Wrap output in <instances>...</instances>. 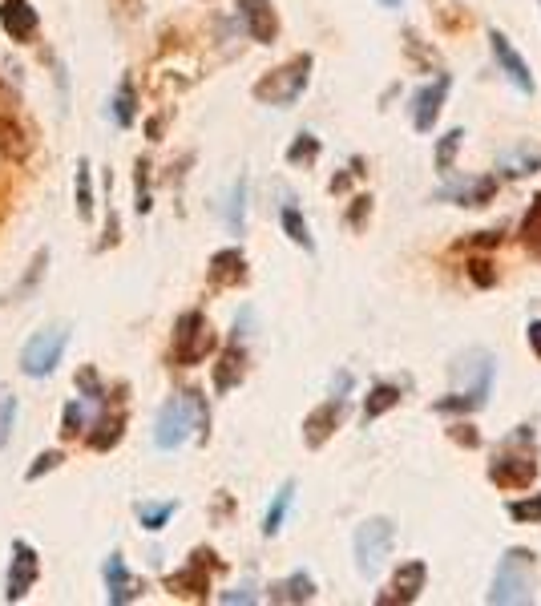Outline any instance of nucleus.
Here are the masks:
<instances>
[{
    "label": "nucleus",
    "instance_id": "nucleus-1",
    "mask_svg": "<svg viewBox=\"0 0 541 606\" xmlns=\"http://www.w3.org/2000/svg\"><path fill=\"white\" fill-rule=\"evenodd\" d=\"M206 425H210V413H206L202 392H182V396L162 404L158 425H154V445L170 453V449H178L190 437V429H198L206 437Z\"/></svg>",
    "mask_w": 541,
    "mask_h": 606
},
{
    "label": "nucleus",
    "instance_id": "nucleus-2",
    "mask_svg": "<svg viewBox=\"0 0 541 606\" xmlns=\"http://www.w3.org/2000/svg\"><path fill=\"white\" fill-rule=\"evenodd\" d=\"M453 376H457L461 392L437 400V413H473V409H481L485 396H489V384H493V364H489V356H485V352L461 356V364L453 368Z\"/></svg>",
    "mask_w": 541,
    "mask_h": 606
},
{
    "label": "nucleus",
    "instance_id": "nucleus-3",
    "mask_svg": "<svg viewBox=\"0 0 541 606\" xmlns=\"http://www.w3.org/2000/svg\"><path fill=\"white\" fill-rule=\"evenodd\" d=\"M489 602H501V606L533 602V554L529 550H521V546L505 550V558L497 562V574H493Z\"/></svg>",
    "mask_w": 541,
    "mask_h": 606
},
{
    "label": "nucleus",
    "instance_id": "nucleus-4",
    "mask_svg": "<svg viewBox=\"0 0 541 606\" xmlns=\"http://www.w3.org/2000/svg\"><path fill=\"white\" fill-rule=\"evenodd\" d=\"M307 77H311V53H299L295 61L271 69L259 85H255V97L263 101V106H295L299 93L307 89Z\"/></svg>",
    "mask_w": 541,
    "mask_h": 606
},
{
    "label": "nucleus",
    "instance_id": "nucleus-5",
    "mask_svg": "<svg viewBox=\"0 0 541 606\" xmlns=\"http://www.w3.org/2000/svg\"><path fill=\"white\" fill-rule=\"evenodd\" d=\"M214 348V332L206 324L202 312H186L178 324H174V344H170V360L178 368H190V364H202Z\"/></svg>",
    "mask_w": 541,
    "mask_h": 606
},
{
    "label": "nucleus",
    "instance_id": "nucleus-6",
    "mask_svg": "<svg viewBox=\"0 0 541 606\" xmlns=\"http://www.w3.org/2000/svg\"><path fill=\"white\" fill-rule=\"evenodd\" d=\"M392 538H396V530H392L388 518L364 522V526L356 530V570H360V574H376V570L384 566L388 550H392Z\"/></svg>",
    "mask_w": 541,
    "mask_h": 606
},
{
    "label": "nucleus",
    "instance_id": "nucleus-7",
    "mask_svg": "<svg viewBox=\"0 0 541 606\" xmlns=\"http://www.w3.org/2000/svg\"><path fill=\"white\" fill-rule=\"evenodd\" d=\"M65 344H69V332H57V328L53 332H37L25 344V352H21V372L25 376H49L61 364Z\"/></svg>",
    "mask_w": 541,
    "mask_h": 606
},
{
    "label": "nucleus",
    "instance_id": "nucleus-8",
    "mask_svg": "<svg viewBox=\"0 0 541 606\" xmlns=\"http://www.w3.org/2000/svg\"><path fill=\"white\" fill-rule=\"evenodd\" d=\"M41 574V562H37V550L29 542H13V566H9V578H5V590H9V602H21L33 582Z\"/></svg>",
    "mask_w": 541,
    "mask_h": 606
},
{
    "label": "nucleus",
    "instance_id": "nucleus-9",
    "mask_svg": "<svg viewBox=\"0 0 541 606\" xmlns=\"http://www.w3.org/2000/svg\"><path fill=\"white\" fill-rule=\"evenodd\" d=\"M344 413H348V400L344 396H332V400H323L319 409L303 421V441H307V449H319L323 441H328L332 433H336V425L344 421Z\"/></svg>",
    "mask_w": 541,
    "mask_h": 606
},
{
    "label": "nucleus",
    "instance_id": "nucleus-10",
    "mask_svg": "<svg viewBox=\"0 0 541 606\" xmlns=\"http://www.w3.org/2000/svg\"><path fill=\"white\" fill-rule=\"evenodd\" d=\"M445 97H449V77H445V73H437V77H432V81L416 93V101H412V126H416L420 134H428L432 122L441 118Z\"/></svg>",
    "mask_w": 541,
    "mask_h": 606
},
{
    "label": "nucleus",
    "instance_id": "nucleus-11",
    "mask_svg": "<svg viewBox=\"0 0 541 606\" xmlns=\"http://www.w3.org/2000/svg\"><path fill=\"white\" fill-rule=\"evenodd\" d=\"M489 41H493V57H497L501 73L509 77V85H513L517 93H533V73H529V65H525V57L509 45V37L493 29V33H489Z\"/></svg>",
    "mask_w": 541,
    "mask_h": 606
},
{
    "label": "nucleus",
    "instance_id": "nucleus-12",
    "mask_svg": "<svg viewBox=\"0 0 541 606\" xmlns=\"http://www.w3.org/2000/svg\"><path fill=\"white\" fill-rule=\"evenodd\" d=\"M239 17L259 45H271L279 37V17L271 9V0H239Z\"/></svg>",
    "mask_w": 541,
    "mask_h": 606
},
{
    "label": "nucleus",
    "instance_id": "nucleus-13",
    "mask_svg": "<svg viewBox=\"0 0 541 606\" xmlns=\"http://www.w3.org/2000/svg\"><path fill=\"white\" fill-rule=\"evenodd\" d=\"M533 477H537V465L529 457H517V453H505L489 465V481H497L501 489H525Z\"/></svg>",
    "mask_w": 541,
    "mask_h": 606
},
{
    "label": "nucleus",
    "instance_id": "nucleus-14",
    "mask_svg": "<svg viewBox=\"0 0 541 606\" xmlns=\"http://www.w3.org/2000/svg\"><path fill=\"white\" fill-rule=\"evenodd\" d=\"M0 29L9 33V41H29L37 33V13L29 0H0Z\"/></svg>",
    "mask_w": 541,
    "mask_h": 606
},
{
    "label": "nucleus",
    "instance_id": "nucleus-15",
    "mask_svg": "<svg viewBox=\"0 0 541 606\" xmlns=\"http://www.w3.org/2000/svg\"><path fill=\"white\" fill-rule=\"evenodd\" d=\"M29 154H33V134L13 114H0V158L29 162Z\"/></svg>",
    "mask_w": 541,
    "mask_h": 606
},
{
    "label": "nucleus",
    "instance_id": "nucleus-16",
    "mask_svg": "<svg viewBox=\"0 0 541 606\" xmlns=\"http://www.w3.org/2000/svg\"><path fill=\"white\" fill-rule=\"evenodd\" d=\"M206 558H210V550H198V554L190 558V566H186V570H178V574H170V578H166V586H170L174 594L202 598V594H206V586H210V578H206Z\"/></svg>",
    "mask_w": 541,
    "mask_h": 606
},
{
    "label": "nucleus",
    "instance_id": "nucleus-17",
    "mask_svg": "<svg viewBox=\"0 0 541 606\" xmlns=\"http://www.w3.org/2000/svg\"><path fill=\"white\" fill-rule=\"evenodd\" d=\"M424 578H428V566L416 558V562H404L396 570V582H392V594H384L380 602H412L420 590H424Z\"/></svg>",
    "mask_w": 541,
    "mask_h": 606
},
{
    "label": "nucleus",
    "instance_id": "nucleus-18",
    "mask_svg": "<svg viewBox=\"0 0 541 606\" xmlns=\"http://www.w3.org/2000/svg\"><path fill=\"white\" fill-rule=\"evenodd\" d=\"M243 372H247V352H243V344L235 340V344L223 352L219 368H214V388H219V392H231V388L243 380Z\"/></svg>",
    "mask_w": 541,
    "mask_h": 606
},
{
    "label": "nucleus",
    "instance_id": "nucleus-19",
    "mask_svg": "<svg viewBox=\"0 0 541 606\" xmlns=\"http://www.w3.org/2000/svg\"><path fill=\"white\" fill-rule=\"evenodd\" d=\"M105 582H110V602H130V598H138V582L130 578V570H126V562L114 554V558H105Z\"/></svg>",
    "mask_w": 541,
    "mask_h": 606
},
{
    "label": "nucleus",
    "instance_id": "nucleus-20",
    "mask_svg": "<svg viewBox=\"0 0 541 606\" xmlns=\"http://www.w3.org/2000/svg\"><path fill=\"white\" fill-rule=\"evenodd\" d=\"M311 598H315V582L303 570L271 586V602H311Z\"/></svg>",
    "mask_w": 541,
    "mask_h": 606
},
{
    "label": "nucleus",
    "instance_id": "nucleus-21",
    "mask_svg": "<svg viewBox=\"0 0 541 606\" xmlns=\"http://www.w3.org/2000/svg\"><path fill=\"white\" fill-rule=\"evenodd\" d=\"M243 267H247L243 251H235V247H231V251H219V255L210 259V279H214V283H239V279L247 275Z\"/></svg>",
    "mask_w": 541,
    "mask_h": 606
},
{
    "label": "nucleus",
    "instance_id": "nucleus-22",
    "mask_svg": "<svg viewBox=\"0 0 541 606\" xmlns=\"http://www.w3.org/2000/svg\"><path fill=\"white\" fill-rule=\"evenodd\" d=\"M122 429H126V417H122V413H105V417H97V425H93V433H89V445H93V449H114V445L122 441Z\"/></svg>",
    "mask_w": 541,
    "mask_h": 606
},
{
    "label": "nucleus",
    "instance_id": "nucleus-23",
    "mask_svg": "<svg viewBox=\"0 0 541 606\" xmlns=\"http://www.w3.org/2000/svg\"><path fill=\"white\" fill-rule=\"evenodd\" d=\"M400 404V388L396 384H376L372 392H368V400H364V421L372 425V421H380L388 409H396Z\"/></svg>",
    "mask_w": 541,
    "mask_h": 606
},
{
    "label": "nucleus",
    "instance_id": "nucleus-24",
    "mask_svg": "<svg viewBox=\"0 0 541 606\" xmlns=\"http://www.w3.org/2000/svg\"><path fill=\"white\" fill-rule=\"evenodd\" d=\"M291 497H295V481H287V485L275 493V501H271V510H267V518H263V534H267V538L279 534V526H283L287 510H291Z\"/></svg>",
    "mask_w": 541,
    "mask_h": 606
},
{
    "label": "nucleus",
    "instance_id": "nucleus-25",
    "mask_svg": "<svg viewBox=\"0 0 541 606\" xmlns=\"http://www.w3.org/2000/svg\"><path fill=\"white\" fill-rule=\"evenodd\" d=\"M178 510V501H158V505H138V522L142 530H162Z\"/></svg>",
    "mask_w": 541,
    "mask_h": 606
},
{
    "label": "nucleus",
    "instance_id": "nucleus-26",
    "mask_svg": "<svg viewBox=\"0 0 541 606\" xmlns=\"http://www.w3.org/2000/svg\"><path fill=\"white\" fill-rule=\"evenodd\" d=\"M243 219H247V182L239 178V182L231 186V202H227V227L239 235V231H243Z\"/></svg>",
    "mask_w": 541,
    "mask_h": 606
},
{
    "label": "nucleus",
    "instance_id": "nucleus-27",
    "mask_svg": "<svg viewBox=\"0 0 541 606\" xmlns=\"http://www.w3.org/2000/svg\"><path fill=\"white\" fill-rule=\"evenodd\" d=\"M493 178H481V182H469V186H461V190H445V198H461L465 207H481V202H489V194H493Z\"/></svg>",
    "mask_w": 541,
    "mask_h": 606
},
{
    "label": "nucleus",
    "instance_id": "nucleus-28",
    "mask_svg": "<svg viewBox=\"0 0 541 606\" xmlns=\"http://www.w3.org/2000/svg\"><path fill=\"white\" fill-rule=\"evenodd\" d=\"M283 231H287V239L299 243L303 251L315 247V239H311V231H307V223H303V215H299L295 207H283Z\"/></svg>",
    "mask_w": 541,
    "mask_h": 606
},
{
    "label": "nucleus",
    "instance_id": "nucleus-29",
    "mask_svg": "<svg viewBox=\"0 0 541 606\" xmlns=\"http://www.w3.org/2000/svg\"><path fill=\"white\" fill-rule=\"evenodd\" d=\"M134 114H138V93H134L130 81H122V89H118V97H114V118H118V126H130Z\"/></svg>",
    "mask_w": 541,
    "mask_h": 606
},
{
    "label": "nucleus",
    "instance_id": "nucleus-30",
    "mask_svg": "<svg viewBox=\"0 0 541 606\" xmlns=\"http://www.w3.org/2000/svg\"><path fill=\"white\" fill-rule=\"evenodd\" d=\"M77 215L89 223L93 219V190H89V162H77Z\"/></svg>",
    "mask_w": 541,
    "mask_h": 606
},
{
    "label": "nucleus",
    "instance_id": "nucleus-31",
    "mask_svg": "<svg viewBox=\"0 0 541 606\" xmlns=\"http://www.w3.org/2000/svg\"><path fill=\"white\" fill-rule=\"evenodd\" d=\"M541 166V150H517V154H505L501 158V170L505 174H533Z\"/></svg>",
    "mask_w": 541,
    "mask_h": 606
},
{
    "label": "nucleus",
    "instance_id": "nucleus-32",
    "mask_svg": "<svg viewBox=\"0 0 541 606\" xmlns=\"http://www.w3.org/2000/svg\"><path fill=\"white\" fill-rule=\"evenodd\" d=\"M315 158H319V138H311V134H299V138L291 142V150H287V162H291V166L315 162Z\"/></svg>",
    "mask_w": 541,
    "mask_h": 606
},
{
    "label": "nucleus",
    "instance_id": "nucleus-33",
    "mask_svg": "<svg viewBox=\"0 0 541 606\" xmlns=\"http://www.w3.org/2000/svg\"><path fill=\"white\" fill-rule=\"evenodd\" d=\"M45 263H49V247H41V251H37V259L29 263V271H25V279H21V287L13 291V299H21V295H25L29 287H37V283H41V275H45Z\"/></svg>",
    "mask_w": 541,
    "mask_h": 606
},
{
    "label": "nucleus",
    "instance_id": "nucleus-34",
    "mask_svg": "<svg viewBox=\"0 0 541 606\" xmlns=\"http://www.w3.org/2000/svg\"><path fill=\"white\" fill-rule=\"evenodd\" d=\"M81 429H85V404H81V400H69L65 413H61V433L73 437V433H81Z\"/></svg>",
    "mask_w": 541,
    "mask_h": 606
},
{
    "label": "nucleus",
    "instance_id": "nucleus-35",
    "mask_svg": "<svg viewBox=\"0 0 541 606\" xmlns=\"http://www.w3.org/2000/svg\"><path fill=\"white\" fill-rule=\"evenodd\" d=\"M13 425H17V400H13V396H5V400H0V449L9 445Z\"/></svg>",
    "mask_w": 541,
    "mask_h": 606
},
{
    "label": "nucleus",
    "instance_id": "nucleus-36",
    "mask_svg": "<svg viewBox=\"0 0 541 606\" xmlns=\"http://www.w3.org/2000/svg\"><path fill=\"white\" fill-rule=\"evenodd\" d=\"M461 138H465V130H449V134L441 138V146H437V166H441V170H453V154H457Z\"/></svg>",
    "mask_w": 541,
    "mask_h": 606
},
{
    "label": "nucleus",
    "instance_id": "nucleus-37",
    "mask_svg": "<svg viewBox=\"0 0 541 606\" xmlns=\"http://www.w3.org/2000/svg\"><path fill=\"white\" fill-rule=\"evenodd\" d=\"M509 518L513 522H541V493L529 497V501H513L509 505Z\"/></svg>",
    "mask_w": 541,
    "mask_h": 606
},
{
    "label": "nucleus",
    "instance_id": "nucleus-38",
    "mask_svg": "<svg viewBox=\"0 0 541 606\" xmlns=\"http://www.w3.org/2000/svg\"><path fill=\"white\" fill-rule=\"evenodd\" d=\"M77 392H81V400H101V376L93 372V368H81L77 372Z\"/></svg>",
    "mask_w": 541,
    "mask_h": 606
},
{
    "label": "nucleus",
    "instance_id": "nucleus-39",
    "mask_svg": "<svg viewBox=\"0 0 541 606\" xmlns=\"http://www.w3.org/2000/svg\"><path fill=\"white\" fill-rule=\"evenodd\" d=\"M61 461H65V453H61V449H49V453H41V457H37V465H29V473H25V477H29V481H37V477L53 473Z\"/></svg>",
    "mask_w": 541,
    "mask_h": 606
},
{
    "label": "nucleus",
    "instance_id": "nucleus-40",
    "mask_svg": "<svg viewBox=\"0 0 541 606\" xmlns=\"http://www.w3.org/2000/svg\"><path fill=\"white\" fill-rule=\"evenodd\" d=\"M134 178H138V211L146 215V211L154 207V202H150V162H146V158L138 162V174H134Z\"/></svg>",
    "mask_w": 541,
    "mask_h": 606
},
{
    "label": "nucleus",
    "instance_id": "nucleus-41",
    "mask_svg": "<svg viewBox=\"0 0 541 606\" xmlns=\"http://www.w3.org/2000/svg\"><path fill=\"white\" fill-rule=\"evenodd\" d=\"M525 243L541 251V198L533 202V211L525 215Z\"/></svg>",
    "mask_w": 541,
    "mask_h": 606
},
{
    "label": "nucleus",
    "instance_id": "nucleus-42",
    "mask_svg": "<svg viewBox=\"0 0 541 606\" xmlns=\"http://www.w3.org/2000/svg\"><path fill=\"white\" fill-rule=\"evenodd\" d=\"M473 279H477L481 287H489V283H493V271H489V263H485V259H477V263H473Z\"/></svg>",
    "mask_w": 541,
    "mask_h": 606
},
{
    "label": "nucleus",
    "instance_id": "nucleus-43",
    "mask_svg": "<svg viewBox=\"0 0 541 606\" xmlns=\"http://www.w3.org/2000/svg\"><path fill=\"white\" fill-rule=\"evenodd\" d=\"M223 602H255V594H251V586H243V590H227Z\"/></svg>",
    "mask_w": 541,
    "mask_h": 606
},
{
    "label": "nucleus",
    "instance_id": "nucleus-44",
    "mask_svg": "<svg viewBox=\"0 0 541 606\" xmlns=\"http://www.w3.org/2000/svg\"><path fill=\"white\" fill-rule=\"evenodd\" d=\"M529 344H533V352L541 356V324H529Z\"/></svg>",
    "mask_w": 541,
    "mask_h": 606
},
{
    "label": "nucleus",
    "instance_id": "nucleus-45",
    "mask_svg": "<svg viewBox=\"0 0 541 606\" xmlns=\"http://www.w3.org/2000/svg\"><path fill=\"white\" fill-rule=\"evenodd\" d=\"M453 437H457V441H465V445H477V433H473V429H457Z\"/></svg>",
    "mask_w": 541,
    "mask_h": 606
},
{
    "label": "nucleus",
    "instance_id": "nucleus-46",
    "mask_svg": "<svg viewBox=\"0 0 541 606\" xmlns=\"http://www.w3.org/2000/svg\"><path fill=\"white\" fill-rule=\"evenodd\" d=\"M380 5H384V9H400V0H380Z\"/></svg>",
    "mask_w": 541,
    "mask_h": 606
}]
</instances>
